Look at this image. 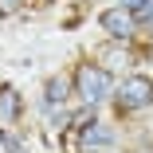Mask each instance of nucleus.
<instances>
[{
	"label": "nucleus",
	"mask_w": 153,
	"mask_h": 153,
	"mask_svg": "<svg viewBox=\"0 0 153 153\" xmlns=\"http://www.w3.org/2000/svg\"><path fill=\"white\" fill-rule=\"evenodd\" d=\"M114 102H118V110H145V106H153V79L130 75L114 90Z\"/></svg>",
	"instance_id": "obj_2"
},
{
	"label": "nucleus",
	"mask_w": 153,
	"mask_h": 153,
	"mask_svg": "<svg viewBox=\"0 0 153 153\" xmlns=\"http://www.w3.org/2000/svg\"><path fill=\"white\" fill-rule=\"evenodd\" d=\"M118 8H126V12H134V16H153V0H118Z\"/></svg>",
	"instance_id": "obj_7"
},
{
	"label": "nucleus",
	"mask_w": 153,
	"mask_h": 153,
	"mask_svg": "<svg viewBox=\"0 0 153 153\" xmlns=\"http://www.w3.org/2000/svg\"><path fill=\"white\" fill-rule=\"evenodd\" d=\"M16 118H20V90L4 86L0 90V126H12Z\"/></svg>",
	"instance_id": "obj_4"
},
{
	"label": "nucleus",
	"mask_w": 153,
	"mask_h": 153,
	"mask_svg": "<svg viewBox=\"0 0 153 153\" xmlns=\"http://www.w3.org/2000/svg\"><path fill=\"white\" fill-rule=\"evenodd\" d=\"M24 8V0H0V20H4V16H16Z\"/></svg>",
	"instance_id": "obj_8"
},
{
	"label": "nucleus",
	"mask_w": 153,
	"mask_h": 153,
	"mask_svg": "<svg viewBox=\"0 0 153 153\" xmlns=\"http://www.w3.org/2000/svg\"><path fill=\"white\" fill-rule=\"evenodd\" d=\"M82 141H86V145H110V141H114V130H110V126H98V122H90L86 134H82Z\"/></svg>",
	"instance_id": "obj_5"
},
{
	"label": "nucleus",
	"mask_w": 153,
	"mask_h": 153,
	"mask_svg": "<svg viewBox=\"0 0 153 153\" xmlns=\"http://www.w3.org/2000/svg\"><path fill=\"white\" fill-rule=\"evenodd\" d=\"M145 24H149V32H153V16H145Z\"/></svg>",
	"instance_id": "obj_10"
},
{
	"label": "nucleus",
	"mask_w": 153,
	"mask_h": 153,
	"mask_svg": "<svg viewBox=\"0 0 153 153\" xmlns=\"http://www.w3.org/2000/svg\"><path fill=\"white\" fill-rule=\"evenodd\" d=\"M0 153H12V137L4 134V126H0Z\"/></svg>",
	"instance_id": "obj_9"
},
{
	"label": "nucleus",
	"mask_w": 153,
	"mask_h": 153,
	"mask_svg": "<svg viewBox=\"0 0 153 153\" xmlns=\"http://www.w3.org/2000/svg\"><path fill=\"white\" fill-rule=\"evenodd\" d=\"M67 98V82L63 79H47V90H43V102L55 106V102H63Z\"/></svg>",
	"instance_id": "obj_6"
},
{
	"label": "nucleus",
	"mask_w": 153,
	"mask_h": 153,
	"mask_svg": "<svg viewBox=\"0 0 153 153\" xmlns=\"http://www.w3.org/2000/svg\"><path fill=\"white\" fill-rule=\"evenodd\" d=\"M75 94L86 102V106H94L110 94V71L98 67V63H82L75 71Z\"/></svg>",
	"instance_id": "obj_1"
},
{
	"label": "nucleus",
	"mask_w": 153,
	"mask_h": 153,
	"mask_svg": "<svg viewBox=\"0 0 153 153\" xmlns=\"http://www.w3.org/2000/svg\"><path fill=\"white\" fill-rule=\"evenodd\" d=\"M98 24H102V32H106V36H114V39H130V36H134L137 16L126 12V8H106V12L98 16Z\"/></svg>",
	"instance_id": "obj_3"
}]
</instances>
